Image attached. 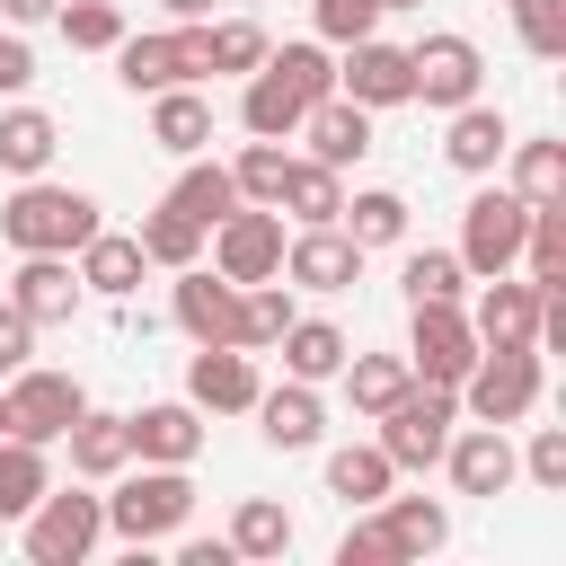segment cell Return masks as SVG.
<instances>
[{
    "label": "cell",
    "mask_w": 566,
    "mask_h": 566,
    "mask_svg": "<svg viewBox=\"0 0 566 566\" xmlns=\"http://www.w3.org/2000/svg\"><path fill=\"white\" fill-rule=\"evenodd\" d=\"M380 9H424V0H380Z\"/></svg>",
    "instance_id": "obj_54"
},
{
    "label": "cell",
    "mask_w": 566,
    "mask_h": 566,
    "mask_svg": "<svg viewBox=\"0 0 566 566\" xmlns=\"http://www.w3.org/2000/svg\"><path fill=\"white\" fill-rule=\"evenodd\" d=\"M27 354H35V318H27L18 301H0V380H9Z\"/></svg>",
    "instance_id": "obj_49"
},
{
    "label": "cell",
    "mask_w": 566,
    "mask_h": 566,
    "mask_svg": "<svg viewBox=\"0 0 566 566\" xmlns=\"http://www.w3.org/2000/svg\"><path fill=\"white\" fill-rule=\"evenodd\" d=\"M380 531L398 539V557H433L451 539V513L424 504V495H380Z\"/></svg>",
    "instance_id": "obj_36"
},
{
    "label": "cell",
    "mask_w": 566,
    "mask_h": 566,
    "mask_svg": "<svg viewBox=\"0 0 566 566\" xmlns=\"http://www.w3.org/2000/svg\"><path fill=\"white\" fill-rule=\"evenodd\" d=\"M177 566H230V539H186Z\"/></svg>",
    "instance_id": "obj_51"
},
{
    "label": "cell",
    "mask_w": 566,
    "mask_h": 566,
    "mask_svg": "<svg viewBox=\"0 0 566 566\" xmlns=\"http://www.w3.org/2000/svg\"><path fill=\"white\" fill-rule=\"evenodd\" d=\"M203 239H212V274H230V283H274L283 274V212L274 203H256V212L230 203Z\"/></svg>",
    "instance_id": "obj_8"
},
{
    "label": "cell",
    "mask_w": 566,
    "mask_h": 566,
    "mask_svg": "<svg viewBox=\"0 0 566 566\" xmlns=\"http://www.w3.org/2000/svg\"><path fill=\"white\" fill-rule=\"evenodd\" d=\"M522 221H531V203H522L513 186H478L469 212H460V265H469V274H513Z\"/></svg>",
    "instance_id": "obj_10"
},
{
    "label": "cell",
    "mask_w": 566,
    "mask_h": 566,
    "mask_svg": "<svg viewBox=\"0 0 566 566\" xmlns=\"http://www.w3.org/2000/svg\"><path fill=\"white\" fill-rule=\"evenodd\" d=\"M53 18H62V44L71 53H115L124 44V9L115 0H62Z\"/></svg>",
    "instance_id": "obj_43"
},
{
    "label": "cell",
    "mask_w": 566,
    "mask_h": 566,
    "mask_svg": "<svg viewBox=\"0 0 566 566\" xmlns=\"http://www.w3.org/2000/svg\"><path fill=\"white\" fill-rule=\"evenodd\" d=\"M336 566H398V539H389L380 522H354V531L336 539Z\"/></svg>",
    "instance_id": "obj_48"
},
{
    "label": "cell",
    "mask_w": 566,
    "mask_h": 566,
    "mask_svg": "<svg viewBox=\"0 0 566 566\" xmlns=\"http://www.w3.org/2000/svg\"><path fill=\"white\" fill-rule=\"evenodd\" d=\"M0 539H9V522H0Z\"/></svg>",
    "instance_id": "obj_56"
},
{
    "label": "cell",
    "mask_w": 566,
    "mask_h": 566,
    "mask_svg": "<svg viewBox=\"0 0 566 566\" xmlns=\"http://www.w3.org/2000/svg\"><path fill=\"white\" fill-rule=\"evenodd\" d=\"M124 433H133V460L186 469V460L203 451V407H195V398H159V407H142V416H124Z\"/></svg>",
    "instance_id": "obj_20"
},
{
    "label": "cell",
    "mask_w": 566,
    "mask_h": 566,
    "mask_svg": "<svg viewBox=\"0 0 566 566\" xmlns=\"http://www.w3.org/2000/svg\"><path fill=\"white\" fill-rule=\"evenodd\" d=\"M522 478H531V486H548V495H566V433H557V424H539V433H531Z\"/></svg>",
    "instance_id": "obj_47"
},
{
    "label": "cell",
    "mask_w": 566,
    "mask_h": 566,
    "mask_svg": "<svg viewBox=\"0 0 566 566\" xmlns=\"http://www.w3.org/2000/svg\"><path fill=\"white\" fill-rule=\"evenodd\" d=\"M62 442H71V478H88V486H106V478L133 460V433H124V416H106V407H80V416L62 424Z\"/></svg>",
    "instance_id": "obj_24"
},
{
    "label": "cell",
    "mask_w": 566,
    "mask_h": 566,
    "mask_svg": "<svg viewBox=\"0 0 566 566\" xmlns=\"http://www.w3.org/2000/svg\"><path fill=\"white\" fill-rule=\"evenodd\" d=\"M53 486V460H44V442H27V433H0V522H27V504Z\"/></svg>",
    "instance_id": "obj_31"
},
{
    "label": "cell",
    "mask_w": 566,
    "mask_h": 566,
    "mask_svg": "<svg viewBox=\"0 0 566 566\" xmlns=\"http://www.w3.org/2000/svg\"><path fill=\"white\" fill-rule=\"evenodd\" d=\"M310 18H318V35H327V44H354V35H371V27H380V0H310Z\"/></svg>",
    "instance_id": "obj_46"
},
{
    "label": "cell",
    "mask_w": 566,
    "mask_h": 566,
    "mask_svg": "<svg viewBox=\"0 0 566 566\" xmlns=\"http://www.w3.org/2000/svg\"><path fill=\"white\" fill-rule=\"evenodd\" d=\"M106 504V531L124 539V548H150V539H168V531H186V513H195V478L186 469H168V460H124L115 469V495H97Z\"/></svg>",
    "instance_id": "obj_3"
},
{
    "label": "cell",
    "mask_w": 566,
    "mask_h": 566,
    "mask_svg": "<svg viewBox=\"0 0 566 566\" xmlns=\"http://www.w3.org/2000/svg\"><path fill=\"white\" fill-rule=\"evenodd\" d=\"M336 230H345L363 256H371V248H398V239H407V195H389V186H363V195L336 212Z\"/></svg>",
    "instance_id": "obj_32"
},
{
    "label": "cell",
    "mask_w": 566,
    "mask_h": 566,
    "mask_svg": "<svg viewBox=\"0 0 566 566\" xmlns=\"http://www.w3.org/2000/svg\"><path fill=\"white\" fill-rule=\"evenodd\" d=\"M265 53H274V44H265L256 18H195V62H203V80H248Z\"/></svg>",
    "instance_id": "obj_21"
},
{
    "label": "cell",
    "mask_w": 566,
    "mask_h": 566,
    "mask_svg": "<svg viewBox=\"0 0 566 566\" xmlns=\"http://www.w3.org/2000/svg\"><path fill=\"white\" fill-rule=\"evenodd\" d=\"M0 398H9V433H27V442H62V424L88 407V389L71 371H35V363H18Z\"/></svg>",
    "instance_id": "obj_11"
},
{
    "label": "cell",
    "mask_w": 566,
    "mask_h": 566,
    "mask_svg": "<svg viewBox=\"0 0 566 566\" xmlns=\"http://www.w3.org/2000/svg\"><path fill=\"white\" fill-rule=\"evenodd\" d=\"M256 363H248V345H195V363H186V398L203 407V416H248L256 407Z\"/></svg>",
    "instance_id": "obj_15"
},
{
    "label": "cell",
    "mask_w": 566,
    "mask_h": 566,
    "mask_svg": "<svg viewBox=\"0 0 566 566\" xmlns=\"http://www.w3.org/2000/svg\"><path fill=\"white\" fill-rule=\"evenodd\" d=\"M0 433H9V398H0Z\"/></svg>",
    "instance_id": "obj_55"
},
{
    "label": "cell",
    "mask_w": 566,
    "mask_h": 566,
    "mask_svg": "<svg viewBox=\"0 0 566 566\" xmlns=\"http://www.w3.org/2000/svg\"><path fill=\"white\" fill-rule=\"evenodd\" d=\"M168 203H177L186 221H203V230H212V221L239 203V186H230V168H221V159H203V150H195V159H186V177L168 186Z\"/></svg>",
    "instance_id": "obj_37"
},
{
    "label": "cell",
    "mask_w": 566,
    "mask_h": 566,
    "mask_svg": "<svg viewBox=\"0 0 566 566\" xmlns=\"http://www.w3.org/2000/svg\"><path fill=\"white\" fill-rule=\"evenodd\" d=\"M442 469H451L460 495H504V486L522 478V451L504 442V424H469V433L442 442Z\"/></svg>",
    "instance_id": "obj_17"
},
{
    "label": "cell",
    "mask_w": 566,
    "mask_h": 566,
    "mask_svg": "<svg viewBox=\"0 0 566 566\" xmlns=\"http://www.w3.org/2000/svg\"><path fill=\"white\" fill-rule=\"evenodd\" d=\"M168 318H177L195 345H239V283H230V274H203V265H177Z\"/></svg>",
    "instance_id": "obj_13"
},
{
    "label": "cell",
    "mask_w": 566,
    "mask_h": 566,
    "mask_svg": "<svg viewBox=\"0 0 566 566\" xmlns=\"http://www.w3.org/2000/svg\"><path fill=\"white\" fill-rule=\"evenodd\" d=\"M283 548H292V513L274 495H248L230 513V557H283Z\"/></svg>",
    "instance_id": "obj_40"
},
{
    "label": "cell",
    "mask_w": 566,
    "mask_h": 566,
    "mask_svg": "<svg viewBox=\"0 0 566 566\" xmlns=\"http://www.w3.org/2000/svg\"><path fill=\"white\" fill-rule=\"evenodd\" d=\"M398 283H407V310H416V301H460L469 265H460V248H416Z\"/></svg>",
    "instance_id": "obj_44"
},
{
    "label": "cell",
    "mask_w": 566,
    "mask_h": 566,
    "mask_svg": "<svg viewBox=\"0 0 566 566\" xmlns=\"http://www.w3.org/2000/svg\"><path fill=\"white\" fill-rule=\"evenodd\" d=\"M531 283H566V203H531L522 221V256H513Z\"/></svg>",
    "instance_id": "obj_38"
},
{
    "label": "cell",
    "mask_w": 566,
    "mask_h": 566,
    "mask_svg": "<svg viewBox=\"0 0 566 566\" xmlns=\"http://www.w3.org/2000/svg\"><path fill=\"white\" fill-rule=\"evenodd\" d=\"M80 292H106V301H124V292H142V239L133 230H88L80 239Z\"/></svg>",
    "instance_id": "obj_27"
},
{
    "label": "cell",
    "mask_w": 566,
    "mask_h": 566,
    "mask_svg": "<svg viewBox=\"0 0 566 566\" xmlns=\"http://www.w3.org/2000/svg\"><path fill=\"white\" fill-rule=\"evenodd\" d=\"M150 142H159V150H177V159H195V150L212 142V97H203L195 80L150 88Z\"/></svg>",
    "instance_id": "obj_25"
},
{
    "label": "cell",
    "mask_w": 566,
    "mask_h": 566,
    "mask_svg": "<svg viewBox=\"0 0 566 566\" xmlns=\"http://www.w3.org/2000/svg\"><path fill=\"white\" fill-rule=\"evenodd\" d=\"M389 486H398V469H389L380 442H345V451H327V495H345V504H380Z\"/></svg>",
    "instance_id": "obj_34"
},
{
    "label": "cell",
    "mask_w": 566,
    "mask_h": 566,
    "mask_svg": "<svg viewBox=\"0 0 566 566\" xmlns=\"http://www.w3.org/2000/svg\"><path fill=\"white\" fill-rule=\"evenodd\" d=\"M115 80H124L133 97L177 88V80H203V62H195V18L168 27V35H124V44H115Z\"/></svg>",
    "instance_id": "obj_12"
},
{
    "label": "cell",
    "mask_w": 566,
    "mask_h": 566,
    "mask_svg": "<svg viewBox=\"0 0 566 566\" xmlns=\"http://www.w3.org/2000/svg\"><path fill=\"white\" fill-rule=\"evenodd\" d=\"M283 283H301V292H345V283H363V248H354L336 221H310L301 239H283Z\"/></svg>",
    "instance_id": "obj_14"
},
{
    "label": "cell",
    "mask_w": 566,
    "mask_h": 566,
    "mask_svg": "<svg viewBox=\"0 0 566 566\" xmlns=\"http://www.w3.org/2000/svg\"><path fill=\"white\" fill-rule=\"evenodd\" d=\"M53 9H62V0H0V18H9V27H35V18H53Z\"/></svg>",
    "instance_id": "obj_52"
},
{
    "label": "cell",
    "mask_w": 566,
    "mask_h": 566,
    "mask_svg": "<svg viewBox=\"0 0 566 566\" xmlns=\"http://www.w3.org/2000/svg\"><path fill=\"white\" fill-rule=\"evenodd\" d=\"M407 389H416L407 354H345V398H354V416H380V407H398Z\"/></svg>",
    "instance_id": "obj_33"
},
{
    "label": "cell",
    "mask_w": 566,
    "mask_h": 566,
    "mask_svg": "<svg viewBox=\"0 0 566 566\" xmlns=\"http://www.w3.org/2000/svg\"><path fill=\"white\" fill-rule=\"evenodd\" d=\"M53 150H62V124H53L44 106H9V115H0V168H9V177H44Z\"/></svg>",
    "instance_id": "obj_29"
},
{
    "label": "cell",
    "mask_w": 566,
    "mask_h": 566,
    "mask_svg": "<svg viewBox=\"0 0 566 566\" xmlns=\"http://www.w3.org/2000/svg\"><path fill=\"white\" fill-rule=\"evenodd\" d=\"M18 88H35V53H27V35H0V97H18Z\"/></svg>",
    "instance_id": "obj_50"
},
{
    "label": "cell",
    "mask_w": 566,
    "mask_h": 566,
    "mask_svg": "<svg viewBox=\"0 0 566 566\" xmlns=\"http://www.w3.org/2000/svg\"><path fill=\"white\" fill-rule=\"evenodd\" d=\"M283 177H292V150H283V142H265V133H256V142L230 159V186H239V203H274V195H283Z\"/></svg>",
    "instance_id": "obj_41"
},
{
    "label": "cell",
    "mask_w": 566,
    "mask_h": 566,
    "mask_svg": "<svg viewBox=\"0 0 566 566\" xmlns=\"http://www.w3.org/2000/svg\"><path fill=\"white\" fill-rule=\"evenodd\" d=\"M336 97L354 106H407V44H380V35H354L345 62H336Z\"/></svg>",
    "instance_id": "obj_16"
},
{
    "label": "cell",
    "mask_w": 566,
    "mask_h": 566,
    "mask_svg": "<svg viewBox=\"0 0 566 566\" xmlns=\"http://www.w3.org/2000/svg\"><path fill=\"white\" fill-rule=\"evenodd\" d=\"M513 27H522V53H539V62L566 53V0H522Z\"/></svg>",
    "instance_id": "obj_45"
},
{
    "label": "cell",
    "mask_w": 566,
    "mask_h": 566,
    "mask_svg": "<svg viewBox=\"0 0 566 566\" xmlns=\"http://www.w3.org/2000/svg\"><path fill=\"white\" fill-rule=\"evenodd\" d=\"M133 239H142V265H168V274H177V265H203V221H186L177 203L142 212V230H133Z\"/></svg>",
    "instance_id": "obj_35"
},
{
    "label": "cell",
    "mask_w": 566,
    "mask_h": 566,
    "mask_svg": "<svg viewBox=\"0 0 566 566\" xmlns=\"http://www.w3.org/2000/svg\"><path fill=\"white\" fill-rule=\"evenodd\" d=\"M9 301H18L35 327H62V318L80 310V274H71V256H18Z\"/></svg>",
    "instance_id": "obj_23"
},
{
    "label": "cell",
    "mask_w": 566,
    "mask_h": 566,
    "mask_svg": "<svg viewBox=\"0 0 566 566\" xmlns=\"http://www.w3.org/2000/svg\"><path fill=\"white\" fill-rule=\"evenodd\" d=\"M97 539H106V504H97V495L44 486V495L27 504V557H35V566H80Z\"/></svg>",
    "instance_id": "obj_9"
},
{
    "label": "cell",
    "mask_w": 566,
    "mask_h": 566,
    "mask_svg": "<svg viewBox=\"0 0 566 566\" xmlns=\"http://www.w3.org/2000/svg\"><path fill=\"white\" fill-rule=\"evenodd\" d=\"M486 88V53L469 44V35H424V44H407V97H424L433 115H451V106H469Z\"/></svg>",
    "instance_id": "obj_7"
},
{
    "label": "cell",
    "mask_w": 566,
    "mask_h": 566,
    "mask_svg": "<svg viewBox=\"0 0 566 566\" xmlns=\"http://www.w3.org/2000/svg\"><path fill=\"white\" fill-rule=\"evenodd\" d=\"M292 327V292H283V274L274 283H239V345L256 354V345H274Z\"/></svg>",
    "instance_id": "obj_42"
},
{
    "label": "cell",
    "mask_w": 566,
    "mask_h": 566,
    "mask_svg": "<svg viewBox=\"0 0 566 566\" xmlns=\"http://www.w3.org/2000/svg\"><path fill=\"white\" fill-rule=\"evenodd\" d=\"M168 18H212V0H168Z\"/></svg>",
    "instance_id": "obj_53"
},
{
    "label": "cell",
    "mask_w": 566,
    "mask_h": 566,
    "mask_svg": "<svg viewBox=\"0 0 566 566\" xmlns=\"http://www.w3.org/2000/svg\"><path fill=\"white\" fill-rule=\"evenodd\" d=\"M274 345H283V371H292V380H336V371H345V354H354V345H345V327L301 318V310H292V327H283Z\"/></svg>",
    "instance_id": "obj_28"
},
{
    "label": "cell",
    "mask_w": 566,
    "mask_h": 566,
    "mask_svg": "<svg viewBox=\"0 0 566 566\" xmlns=\"http://www.w3.org/2000/svg\"><path fill=\"white\" fill-rule=\"evenodd\" d=\"M256 433L274 442V451H310L318 433H327V407H318V380H292L283 371V389H256Z\"/></svg>",
    "instance_id": "obj_19"
},
{
    "label": "cell",
    "mask_w": 566,
    "mask_h": 566,
    "mask_svg": "<svg viewBox=\"0 0 566 566\" xmlns=\"http://www.w3.org/2000/svg\"><path fill=\"white\" fill-rule=\"evenodd\" d=\"M451 416H460V389H433V380H416L398 407H380L371 424H380L389 469H398V478H407V469H433L442 442H451Z\"/></svg>",
    "instance_id": "obj_5"
},
{
    "label": "cell",
    "mask_w": 566,
    "mask_h": 566,
    "mask_svg": "<svg viewBox=\"0 0 566 566\" xmlns=\"http://www.w3.org/2000/svg\"><path fill=\"white\" fill-rule=\"evenodd\" d=\"M88 230H97V203L80 186H53V177H18V195L0 203V239L18 256H80Z\"/></svg>",
    "instance_id": "obj_2"
},
{
    "label": "cell",
    "mask_w": 566,
    "mask_h": 566,
    "mask_svg": "<svg viewBox=\"0 0 566 566\" xmlns=\"http://www.w3.org/2000/svg\"><path fill=\"white\" fill-rule=\"evenodd\" d=\"M522 203H566V142H504Z\"/></svg>",
    "instance_id": "obj_39"
},
{
    "label": "cell",
    "mask_w": 566,
    "mask_h": 566,
    "mask_svg": "<svg viewBox=\"0 0 566 566\" xmlns=\"http://www.w3.org/2000/svg\"><path fill=\"white\" fill-rule=\"evenodd\" d=\"M301 133H310V159H327V168H354L363 150H371V106H354V97H318L310 115H301Z\"/></svg>",
    "instance_id": "obj_22"
},
{
    "label": "cell",
    "mask_w": 566,
    "mask_h": 566,
    "mask_svg": "<svg viewBox=\"0 0 566 566\" xmlns=\"http://www.w3.org/2000/svg\"><path fill=\"white\" fill-rule=\"evenodd\" d=\"M460 407L478 424H522L539 407V345H478V363L460 380Z\"/></svg>",
    "instance_id": "obj_4"
},
{
    "label": "cell",
    "mask_w": 566,
    "mask_h": 566,
    "mask_svg": "<svg viewBox=\"0 0 566 566\" xmlns=\"http://www.w3.org/2000/svg\"><path fill=\"white\" fill-rule=\"evenodd\" d=\"M539 292L548 283H513V274H486V292H478V310H469V327H478V345H539Z\"/></svg>",
    "instance_id": "obj_18"
},
{
    "label": "cell",
    "mask_w": 566,
    "mask_h": 566,
    "mask_svg": "<svg viewBox=\"0 0 566 566\" xmlns=\"http://www.w3.org/2000/svg\"><path fill=\"white\" fill-rule=\"evenodd\" d=\"M274 212H292L301 230H310V221H336V212H345V168H327V159H292Z\"/></svg>",
    "instance_id": "obj_30"
},
{
    "label": "cell",
    "mask_w": 566,
    "mask_h": 566,
    "mask_svg": "<svg viewBox=\"0 0 566 566\" xmlns=\"http://www.w3.org/2000/svg\"><path fill=\"white\" fill-rule=\"evenodd\" d=\"M327 88H336L327 44H283V53H265V62L248 71V88H239V124L265 133V142H283V133H301V115H310Z\"/></svg>",
    "instance_id": "obj_1"
},
{
    "label": "cell",
    "mask_w": 566,
    "mask_h": 566,
    "mask_svg": "<svg viewBox=\"0 0 566 566\" xmlns=\"http://www.w3.org/2000/svg\"><path fill=\"white\" fill-rule=\"evenodd\" d=\"M504 142H513V124L486 106V97H469V106H451V133H442V159L460 168V177H486L495 159H504Z\"/></svg>",
    "instance_id": "obj_26"
},
{
    "label": "cell",
    "mask_w": 566,
    "mask_h": 566,
    "mask_svg": "<svg viewBox=\"0 0 566 566\" xmlns=\"http://www.w3.org/2000/svg\"><path fill=\"white\" fill-rule=\"evenodd\" d=\"M504 9H522V0H504Z\"/></svg>",
    "instance_id": "obj_57"
},
{
    "label": "cell",
    "mask_w": 566,
    "mask_h": 566,
    "mask_svg": "<svg viewBox=\"0 0 566 566\" xmlns=\"http://www.w3.org/2000/svg\"><path fill=\"white\" fill-rule=\"evenodd\" d=\"M469 363H478L469 310H460V301H416V310H407V371L433 380V389H460Z\"/></svg>",
    "instance_id": "obj_6"
}]
</instances>
